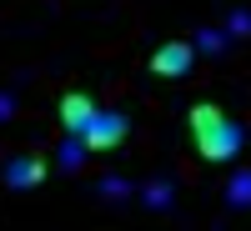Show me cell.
Returning a JSON list of instances; mask_svg holds the SVG:
<instances>
[{"label": "cell", "instance_id": "6da1fadb", "mask_svg": "<svg viewBox=\"0 0 251 231\" xmlns=\"http://www.w3.org/2000/svg\"><path fill=\"white\" fill-rule=\"evenodd\" d=\"M191 141H196L201 161H231V156H241L246 131L221 106H191Z\"/></svg>", "mask_w": 251, "mask_h": 231}, {"label": "cell", "instance_id": "7a4b0ae2", "mask_svg": "<svg viewBox=\"0 0 251 231\" xmlns=\"http://www.w3.org/2000/svg\"><path fill=\"white\" fill-rule=\"evenodd\" d=\"M126 131H131V121H126L121 111H96L91 126L80 131V141H86V151H116V146L126 141Z\"/></svg>", "mask_w": 251, "mask_h": 231}, {"label": "cell", "instance_id": "3957f363", "mask_svg": "<svg viewBox=\"0 0 251 231\" xmlns=\"http://www.w3.org/2000/svg\"><path fill=\"white\" fill-rule=\"evenodd\" d=\"M196 60V46H186V40H166V46L151 55V71L156 76H186Z\"/></svg>", "mask_w": 251, "mask_h": 231}, {"label": "cell", "instance_id": "277c9868", "mask_svg": "<svg viewBox=\"0 0 251 231\" xmlns=\"http://www.w3.org/2000/svg\"><path fill=\"white\" fill-rule=\"evenodd\" d=\"M46 171H50V166H46V156H15L10 166H5V186H15V191H30V186H40V181H46Z\"/></svg>", "mask_w": 251, "mask_h": 231}, {"label": "cell", "instance_id": "5b68a950", "mask_svg": "<svg viewBox=\"0 0 251 231\" xmlns=\"http://www.w3.org/2000/svg\"><path fill=\"white\" fill-rule=\"evenodd\" d=\"M91 116H96V101L86 91H66V101H60V126H66L71 136H80L91 126Z\"/></svg>", "mask_w": 251, "mask_h": 231}, {"label": "cell", "instance_id": "8992f818", "mask_svg": "<svg viewBox=\"0 0 251 231\" xmlns=\"http://www.w3.org/2000/svg\"><path fill=\"white\" fill-rule=\"evenodd\" d=\"M80 156H86V141L66 131V146H60V166H66V171H71V166H80Z\"/></svg>", "mask_w": 251, "mask_h": 231}, {"label": "cell", "instance_id": "52a82bcc", "mask_svg": "<svg viewBox=\"0 0 251 231\" xmlns=\"http://www.w3.org/2000/svg\"><path fill=\"white\" fill-rule=\"evenodd\" d=\"M226 196H231V206H251V171H241L231 186H226Z\"/></svg>", "mask_w": 251, "mask_h": 231}, {"label": "cell", "instance_id": "ba28073f", "mask_svg": "<svg viewBox=\"0 0 251 231\" xmlns=\"http://www.w3.org/2000/svg\"><path fill=\"white\" fill-rule=\"evenodd\" d=\"M221 46H226V40H221L216 30H201V35H196V51H211V55H221Z\"/></svg>", "mask_w": 251, "mask_h": 231}, {"label": "cell", "instance_id": "9c48e42d", "mask_svg": "<svg viewBox=\"0 0 251 231\" xmlns=\"http://www.w3.org/2000/svg\"><path fill=\"white\" fill-rule=\"evenodd\" d=\"M146 201H151V206H166V201H171V186H146Z\"/></svg>", "mask_w": 251, "mask_h": 231}, {"label": "cell", "instance_id": "30bf717a", "mask_svg": "<svg viewBox=\"0 0 251 231\" xmlns=\"http://www.w3.org/2000/svg\"><path fill=\"white\" fill-rule=\"evenodd\" d=\"M100 191H106V196H126V181H116V176H106V181H100Z\"/></svg>", "mask_w": 251, "mask_h": 231}, {"label": "cell", "instance_id": "8fae6325", "mask_svg": "<svg viewBox=\"0 0 251 231\" xmlns=\"http://www.w3.org/2000/svg\"><path fill=\"white\" fill-rule=\"evenodd\" d=\"M10 111H15V101H10V96H0V121H5Z\"/></svg>", "mask_w": 251, "mask_h": 231}]
</instances>
